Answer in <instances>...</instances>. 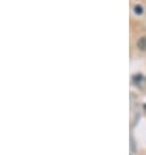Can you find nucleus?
I'll use <instances>...</instances> for the list:
<instances>
[{"mask_svg": "<svg viewBox=\"0 0 146 155\" xmlns=\"http://www.w3.org/2000/svg\"><path fill=\"white\" fill-rule=\"evenodd\" d=\"M137 47L141 51H146V37H141L138 41H137Z\"/></svg>", "mask_w": 146, "mask_h": 155, "instance_id": "1", "label": "nucleus"}, {"mask_svg": "<svg viewBox=\"0 0 146 155\" xmlns=\"http://www.w3.org/2000/svg\"><path fill=\"white\" fill-rule=\"evenodd\" d=\"M134 13L136 15H141V13H142V7H141V5H136L134 7Z\"/></svg>", "mask_w": 146, "mask_h": 155, "instance_id": "2", "label": "nucleus"}]
</instances>
